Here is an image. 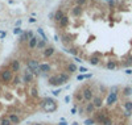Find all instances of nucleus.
<instances>
[{
    "instance_id": "f257e3e1",
    "label": "nucleus",
    "mask_w": 132,
    "mask_h": 125,
    "mask_svg": "<svg viewBox=\"0 0 132 125\" xmlns=\"http://www.w3.org/2000/svg\"><path fill=\"white\" fill-rule=\"evenodd\" d=\"M41 107H42L44 111L48 112V113L56 112L57 111V101L54 99H52V97H45L41 101Z\"/></svg>"
},
{
    "instance_id": "f03ea898",
    "label": "nucleus",
    "mask_w": 132,
    "mask_h": 125,
    "mask_svg": "<svg viewBox=\"0 0 132 125\" xmlns=\"http://www.w3.org/2000/svg\"><path fill=\"white\" fill-rule=\"evenodd\" d=\"M12 81H13V71L11 69L5 67V69H3L0 71V82H3L5 84V83H9Z\"/></svg>"
},
{
    "instance_id": "7ed1b4c3",
    "label": "nucleus",
    "mask_w": 132,
    "mask_h": 125,
    "mask_svg": "<svg viewBox=\"0 0 132 125\" xmlns=\"http://www.w3.org/2000/svg\"><path fill=\"white\" fill-rule=\"evenodd\" d=\"M107 117H108V109L107 108H102L101 111H99V113H95V116H94L98 125H102Z\"/></svg>"
},
{
    "instance_id": "20e7f679",
    "label": "nucleus",
    "mask_w": 132,
    "mask_h": 125,
    "mask_svg": "<svg viewBox=\"0 0 132 125\" xmlns=\"http://www.w3.org/2000/svg\"><path fill=\"white\" fill-rule=\"evenodd\" d=\"M82 91H83V97H85V101H93L94 100V97H95V95H94V91H93V88L89 86V84H86L83 88H82Z\"/></svg>"
},
{
    "instance_id": "39448f33",
    "label": "nucleus",
    "mask_w": 132,
    "mask_h": 125,
    "mask_svg": "<svg viewBox=\"0 0 132 125\" xmlns=\"http://www.w3.org/2000/svg\"><path fill=\"white\" fill-rule=\"evenodd\" d=\"M118 100H119V96H118V94H116V92H110V94H108V96H107V101H106V104H107L108 107H111V105H114L115 103H118Z\"/></svg>"
},
{
    "instance_id": "423d86ee",
    "label": "nucleus",
    "mask_w": 132,
    "mask_h": 125,
    "mask_svg": "<svg viewBox=\"0 0 132 125\" xmlns=\"http://www.w3.org/2000/svg\"><path fill=\"white\" fill-rule=\"evenodd\" d=\"M33 81H35V75H33L29 70H25L24 74H23V82L25 84H30V83H33Z\"/></svg>"
},
{
    "instance_id": "0eeeda50",
    "label": "nucleus",
    "mask_w": 132,
    "mask_h": 125,
    "mask_svg": "<svg viewBox=\"0 0 132 125\" xmlns=\"http://www.w3.org/2000/svg\"><path fill=\"white\" fill-rule=\"evenodd\" d=\"M48 86H50V87H58V86H63V84L58 81L57 75H52V76L48 78Z\"/></svg>"
},
{
    "instance_id": "6e6552de",
    "label": "nucleus",
    "mask_w": 132,
    "mask_h": 125,
    "mask_svg": "<svg viewBox=\"0 0 132 125\" xmlns=\"http://www.w3.org/2000/svg\"><path fill=\"white\" fill-rule=\"evenodd\" d=\"M41 40H42V38H40V36H38V34H36L33 38H30V40L28 41V48H29L30 50L36 49V48H37V43H38Z\"/></svg>"
},
{
    "instance_id": "1a4fd4ad",
    "label": "nucleus",
    "mask_w": 132,
    "mask_h": 125,
    "mask_svg": "<svg viewBox=\"0 0 132 125\" xmlns=\"http://www.w3.org/2000/svg\"><path fill=\"white\" fill-rule=\"evenodd\" d=\"M99 62H101V54H99V53L93 54L90 58H89V63H90L91 66H98Z\"/></svg>"
},
{
    "instance_id": "9d476101",
    "label": "nucleus",
    "mask_w": 132,
    "mask_h": 125,
    "mask_svg": "<svg viewBox=\"0 0 132 125\" xmlns=\"http://www.w3.org/2000/svg\"><path fill=\"white\" fill-rule=\"evenodd\" d=\"M95 105H94V103L93 101H90V103H86V105H85V113L86 115H94L95 113Z\"/></svg>"
},
{
    "instance_id": "9b49d317",
    "label": "nucleus",
    "mask_w": 132,
    "mask_h": 125,
    "mask_svg": "<svg viewBox=\"0 0 132 125\" xmlns=\"http://www.w3.org/2000/svg\"><path fill=\"white\" fill-rule=\"evenodd\" d=\"M9 69L12 70L13 73L20 71V69H21V63H20V61H19V59H12V61H11V66H9Z\"/></svg>"
},
{
    "instance_id": "f8f14e48",
    "label": "nucleus",
    "mask_w": 132,
    "mask_h": 125,
    "mask_svg": "<svg viewBox=\"0 0 132 125\" xmlns=\"http://www.w3.org/2000/svg\"><path fill=\"white\" fill-rule=\"evenodd\" d=\"M57 76H58V81L62 84L68 83L70 81V74H68V73H60V74H57Z\"/></svg>"
},
{
    "instance_id": "ddd939ff",
    "label": "nucleus",
    "mask_w": 132,
    "mask_h": 125,
    "mask_svg": "<svg viewBox=\"0 0 132 125\" xmlns=\"http://www.w3.org/2000/svg\"><path fill=\"white\" fill-rule=\"evenodd\" d=\"M74 99H75V101L77 103H81L82 100H85V97H83V91H82V88H77L75 90V94H74Z\"/></svg>"
},
{
    "instance_id": "4468645a",
    "label": "nucleus",
    "mask_w": 132,
    "mask_h": 125,
    "mask_svg": "<svg viewBox=\"0 0 132 125\" xmlns=\"http://www.w3.org/2000/svg\"><path fill=\"white\" fill-rule=\"evenodd\" d=\"M82 13H83V8L81 5H75L71 8V15L74 17H79V16H82Z\"/></svg>"
},
{
    "instance_id": "2eb2a0df",
    "label": "nucleus",
    "mask_w": 132,
    "mask_h": 125,
    "mask_svg": "<svg viewBox=\"0 0 132 125\" xmlns=\"http://www.w3.org/2000/svg\"><path fill=\"white\" fill-rule=\"evenodd\" d=\"M8 117H9L11 122H12V125H19V124L21 122V119H20V116H19V115H16V113H9V115H8Z\"/></svg>"
},
{
    "instance_id": "dca6fc26",
    "label": "nucleus",
    "mask_w": 132,
    "mask_h": 125,
    "mask_svg": "<svg viewBox=\"0 0 132 125\" xmlns=\"http://www.w3.org/2000/svg\"><path fill=\"white\" fill-rule=\"evenodd\" d=\"M93 103H94L96 109H102L103 108V99H102V96H95L94 100H93Z\"/></svg>"
},
{
    "instance_id": "f3484780",
    "label": "nucleus",
    "mask_w": 132,
    "mask_h": 125,
    "mask_svg": "<svg viewBox=\"0 0 132 125\" xmlns=\"http://www.w3.org/2000/svg\"><path fill=\"white\" fill-rule=\"evenodd\" d=\"M65 16V12H63V9L62 8H58L56 12H54V20H56L57 22H60L62 20V17Z\"/></svg>"
},
{
    "instance_id": "a211bd4d",
    "label": "nucleus",
    "mask_w": 132,
    "mask_h": 125,
    "mask_svg": "<svg viewBox=\"0 0 132 125\" xmlns=\"http://www.w3.org/2000/svg\"><path fill=\"white\" fill-rule=\"evenodd\" d=\"M54 53H56V49H54L53 46H48L45 50H44V57H45V58H50Z\"/></svg>"
},
{
    "instance_id": "6ab92c4d",
    "label": "nucleus",
    "mask_w": 132,
    "mask_h": 125,
    "mask_svg": "<svg viewBox=\"0 0 132 125\" xmlns=\"http://www.w3.org/2000/svg\"><path fill=\"white\" fill-rule=\"evenodd\" d=\"M66 70L69 71V74H74V73L78 71V67L75 66V63L70 62V63H68V66H66Z\"/></svg>"
},
{
    "instance_id": "aec40b11",
    "label": "nucleus",
    "mask_w": 132,
    "mask_h": 125,
    "mask_svg": "<svg viewBox=\"0 0 132 125\" xmlns=\"http://www.w3.org/2000/svg\"><path fill=\"white\" fill-rule=\"evenodd\" d=\"M68 25H69V16L65 15V16L62 17V20L58 22V26H60V28H66Z\"/></svg>"
},
{
    "instance_id": "412c9836",
    "label": "nucleus",
    "mask_w": 132,
    "mask_h": 125,
    "mask_svg": "<svg viewBox=\"0 0 132 125\" xmlns=\"http://www.w3.org/2000/svg\"><path fill=\"white\" fill-rule=\"evenodd\" d=\"M50 69H52V67H50L49 63H41L40 65V70H41L42 74H48L50 71Z\"/></svg>"
},
{
    "instance_id": "4be33fe9",
    "label": "nucleus",
    "mask_w": 132,
    "mask_h": 125,
    "mask_svg": "<svg viewBox=\"0 0 132 125\" xmlns=\"http://www.w3.org/2000/svg\"><path fill=\"white\" fill-rule=\"evenodd\" d=\"M27 41H29L28 32H23V34H20V37H19V43H23V42H27Z\"/></svg>"
},
{
    "instance_id": "5701e85b",
    "label": "nucleus",
    "mask_w": 132,
    "mask_h": 125,
    "mask_svg": "<svg viewBox=\"0 0 132 125\" xmlns=\"http://www.w3.org/2000/svg\"><path fill=\"white\" fill-rule=\"evenodd\" d=\"M46 48H48V42L44 41V40H41V41L37 43V48H36V49H37V50H45Z\"/></svg>"
},
{
    "instance_id": "b1692460",
    "label": "nucleus",
    "mask_w": 132,
    "mask_h": 125,
    "mask_svg": "<svg viewBox=\"0 0 132 125\" xmlns=\"http://www.w3.org/2000/svg\"><path fill=\"white\" fill-rule=\"evenodd\" d=\"M106 67H107L108 70H115L116 67H118V62L116 61H108L107 65H106Z\"/></svg>"
},
{
    "instance_id": "393cba45",
    "label": "nucleus",
    "mask_w": 132,
    "mask_h": 125,
    "mask_svg": "<svg viewBox=\"0 0 132 125\" xmlns=\"http://www.w3.org/2000/svg\"><path fill=\"white\" fill-rule=\"evenodd\" d=\"M123 108H124L126 111H131V112H132V100L124 101V103H123Z\"/></svg>"
},
{
    "instance_id": "a878e982",
    "label": "nucleus",
    "mask_w": 132,
    "mask_h": 125,
    "mask_svg": "<svg viewBox=\"0 0 132 125\" xmlns=\"http://www.w3.org/2000/svg\"><path fill=\"white\" fill-rule=\"evenodd\" d=\"M37 34L44 40V41H46L48 42V37H46V34H45V33H44V30H42V28H37Z\"/></svg>"
},
{
    "instance_id": "bb28decb",
    "label": "nucleus",
    "mask_w": 132,
    "mask_h": 125,
    "mask_svg": "<svg viewBox=\"0 0 132 125\" xmlns=\"http://www.w3.org/2000/svg\"><path fill=\"white\" fill-rule=\"evenodd\" d=\"M30 96L32 97H38V88L36 86H33L30 88Z\"/></svg>"
},
{
    "instance_id": "cd10ccee",
    "label": "nucleus",
    "mask_w": 132,
    "mask_h": 125,
    "mask_svg": "<svg viewBox=\"0 0 132 125\" xmlns=\"http://www.w3.org/2000/svg\"><path fill=\"white\" fill-rule=\"evenodd\" d=\"M123 67H131L132 66V57H127V59L124 62H122Z\"/></svg>"
},
{
    "instance_id": "c85d7f7f",
    "label": "nucleus",
    "mask_w": 132,
    "mask_h": 125,
    "mask_svg": "<svg viewBox=\"0 0 132 125\" xmlns=\"http://www.w3.org/2000/svg\"><path fill=\"white\" fill-rule=\"evenodd\" d=\"M123 95H124V96H131V95H132V88H131L129 86H126V87L123 88Z\"/></svg>"
},
{
    "instance_id": "c756f323",
    "label": "nucleus",
    "mask_w": 132,
    "mask_h": 125,
    "mask_svg": "<svg viewBox=\"0 0 132 125\" xmlns=\"http://www.w3.org/2000/svg\"><path fill=\"white\" fill-rule=\"evenodd\" d=\"M0 125H12L9 117H2L0 119Z\"/></svg>"
},
{
    "instance_id": "7c9ffc66",
    "label": "nucleus",
    "mask_w": 132,
    "mask_h": 125,
    "mask_svg": "<svg viewBox=\"0 0 132 125\" xmlns=\"http://www.w3.org/2000/svg\"><path fill=\"white\" fill-rule=\"evenodd\" d=\"M65 51L69 53V54H71V55H74V57L78 55V50H77L75 48H70V49H68V50H65Z\"/></svg>"
},
{
    "instance_id": "2f4dec72",
    "label": "nucleus",
    "mask_w": 132,
    "mask_h": 125,
    "mask_svg": "<svg viewBox=\"0 0 132 125\" xmlns=\"http://www.w3.org/2000/svg\"><path fill=\"white\" fill-rule=\"evenodd\" d=\"M95 122H96V121H95L94 117H89V119L85 120V125H94Z\"/></svg>"
},
{
    "instance_id": "473e14b6",
    "label": "nucleus",
    "mask_w": 132,
    "mask_h": 125,
    "mask_svg": "<svg viewBox=\"0 0 132 125\" xmlns=\"http://www.w3.org/2000/svg\"><path fill=\"white\" fill-rule=\"evenodd\" d=\"M23 29H21L20 26H15V29H13V34L15 36H17V34H23Z\"/></svg>"
},
{
    "instance_id": "72a5a7b5",
    "label": "nucleus",
    "mask_w": 132,
    "mask_h": 125,
    "mask_svg": "<svg viewBox=\"0 0 132 125\" xmlns=\"http://www.w3.org/2000/svg\"><path fill=\"white\" fill-rule=\"evenodd\" d=\"M102 125H114V120H112V117H107L106 120H104V122L102 124Z\"/></svg>"
},
{
    "instance_id": "f704fd0d",
    "label": "nucleus",
    "mask_w": 132,
    "mask_h": 125,
    "mask_svg": "<svg viewBox=\"0 0 132 125\" xmlns=\"http://www.w3.org/2000/svg\"><path fill=\"white\" fill-rule=\"evenodd\" d=\"M86 3H87V0H75V4L77 5H81V7H83Z\"/></svg>"
},
{
    "instance_id": "c9c22d12",
    "label": "nucleus",
    "mask_w": 132,
    "mask_h": 125,
    "mask_svg": "<svg viewBox=\"0 0 132 125\" xmlns=\"http://www.w3.org/2000/svg\"><path fill=\"white\" fill-rule=\"evenodd\" d=\"M61 88H58V90H53L52 91V94H53V96H60V94H61Z\"/></svg>"
},
{
    "instance_id": "e433bc0d",
    "label": "nucleus",
    "mask_w": 132,
    "mask_h": 125,
    "mask_svg": "<svg viewBox=\"0 0 132 125\" xmlns=\"http://www.w3.org/2000/svg\"><path fill=\"white\" fill-rule=\"evenodd\" d=\"M78 115H81V116L85 115V107H83V105H81V107L78 108Z\"/></svg>"
},
{
    "instance_id": "4c0bfd02",
    "label": "nucleus",
    "mask_w": 132,
    "mask_h": 125,
    "mask_svg": "<svg viewBox=\"0 0 132 125\" xmlns=\"http://www.w3.org/2000/svg\"><path fill=\"white\" fill-rule=\"evenodd\" d=\"M123 115H124V117H127V119H128V117H131V116H132V112H131V111H126V109H124V113H123Z\"/></svg>"
},
{
    "instance_id": "58836bf2",
    "label": "nucleus",
    "mask_w": 132,
    "mask_h": 125,
    "mask_svg": "<svg viewBox=\"0 0 132 125\" xmlns=\"http://www.w3.org/2000/svg\"><path fill=\"white\" fill-rule=\"evenodd\" d=\"M13 84H15V86L20 84V78H19V76H15V78H13Z\"/></svg>"
},
{
    "instance_id": "ea45409f",
    "label": "nucleus",
    "mask_w": 132,
    "mask_h": 125,
    "mask_svg": "<svg viewBox=\"0 0 132 125\" xmlns=\"http://www.w3.org/2000/svg\"><path fill=\"white\" fill-rule=\"evenodd\" d=\"M79 73H81V74H86V73H87V69H86V67H83V66H81V67H79Z\"/></svg>"
},
{
    "instance_id": "a19ab883",
    "label": "nucleus",
    "mask_w": 132,
    "mask_h": 125,
    "mask_svg": "<svg viewBox=\"0 0 132 125\" xmlns=\"http://www.w3.org/2000/svg\"><path fill=\"white\" fill-rule=\"evenodd\" d=\"M77 81H85V74H79L77 76Z\"/></svg>"
},
{
    "instance_id": "79ce46f5",
    "label": "nucleus",
    "mask_w": 132,
    "mask_h": 125,
    "mask_svg": "<svg viewBox=\"0 0 132 125\" xmlns=\"http://www.w3.org/2000/svg\"><path fill=\"white\" fill-rule=\"evenodd\" d=\"M35 36H36V34H35V33H33L32 30H29V32H28V37H29V40H30V38H33Z\"/></svg>"
},
{
    "instance_id": "37998d69",
    "label": "nucleus",
    "mask_w": 132,
    "mask_h": 125,
    "mask_svg": "<svg viewBox=\"0 0 132 125\" xmlns=\"http://www.w3.org/2000/svg\"><path fill=\"white\" fill-rule=\"evenodd\" d=\"M70 100H71V96H69V95L65 96V103H70Z\"/></svg>"
},
{
    "instance_id": "c03bdc74",
    "label": "nucleus",
    "mask_w": 132,
    "mask_h": 125,
    "mask_svg": "<svg viewBox=\"0 0 132 125\" xmlns=\"http://www.w3.org/2000/svg\"><path fill=\"white\" fill-rule=\"evenodd\" d=\"M7 36V32H0V40H3Z\"/></svg>"
},
{
    "instance_id": "a18cd8bd",
    "label": "nucleus",
    "mask_w": 132,
    "mask_h": 125,
    "mask_svg": "<svg viewBox=\"0 0 132 125\" xmlns=\"http://www.w3.org/2000/svg\"><path fill=\"white\" fill-rule=\"evenodd\" d=\"M93 78V74L90 73V74H85V79H91Z\"/></svg>"
},
{
    "instance_id": "49530a36",
    "label": "nucleus",
    "mask_w": 132,
    "mask_h": 125,
    "mask_svg": "<svg viewBox=\"0 0 132 125\" xmlns=\"http://www.w3.org/2000/svg\"><path fill=\"white\" fill-rule=\"evenodd\" d=\"M74 61H75V62H78V63H81V62H82V59H81V58H78V57H74Z\"/></svg>"
},
{
    "instance_id": "de8ad7c7",
    "label": "nucleus",
    "mask_w": 132,
    "mask_h": 125,
    "mask_svg": "<svg viewBox=\"0 0 132 125\" xmlns=\"http://www.w3.org/2000/svg\"><path fill=\"white\" fill-rule=\"evenodd\" d=\"M58 125H69V124L66 122V121H63V120H61V121L58 122Z\"/></svg>"
},
{
    "instance_id": "09e8293b",
    "label": "nucleus",
    "mask_w": 132,
    "mask_h": 125,
    "mask_svg": "<svg viewBox=\"0 0 132 125\" xmlns=\"http://www.w3.org/2000/svg\"><path fill=\"white\" fill-rule=\"evenodd\" d=\"M29 22H30V24H33V22H36V19H35V17H29Z\"/></svg>"
},
{
    "instance_id": "8fccbe9b",
    "label": "nucleus",
    "mask_w": 132,
    "mask_h": 125,
    "mask_svg": "<svg viewBox=\"0 0 132 125\" xmlns=\"http://www.w3.org/2000/svg\"><path fill=\"white\" fill-rule=\"evenodd\" d=\"M126 74H127V75H131V74H132V69H127V70H126Z\"/></svg>"
},
{
    "instance_id": "3c124183",
    "label": "nucleus",
    "mask_w": 132,
    "mask_h": 125,
    "mask_svg": "<svg viewBox=\"0 0 132 125\" xmlns=\"http://www.w3.org/2000/svg\"><path fill=\"white\" fill-rule=\"evenodd\" d=\"M71 113H73V115H75V113H77V107H74V108L71 109Z\"/></svg>"
},
{
    "instance_id": "603ef678",
    "label": "nucleus",
    "mask_w": 132,
    "mask_h": 125,
    "mask_svg": "<svg viewBox=\"0 0 132 125\" xmlns=\"http://www.w3.org/2000/svg\"><path fill=\"white\" fill-rule=\"evenodd\" d=\"M54 41H57V42L60 41V37H58L57 34H54Z\"/></svg>"
},
{
    "instance_id": "864d4df0",
    "label": "nucleus",
    "mask_w": 132,
    "mask_h": 125,
    "mask_svg": "<svg viewBox=\"0 0 132 125\" xmlns=\"http://www.w3.org/2000/svg\"><path fill=\"white\" fill-rule=\"evenodd\" d=\"M108 4H110V7H114L115 3H114V0H111V2H108Z\"/></svg>"
},
{
    "instance_id": "5fc2aeb1",
    "label": "nucleus",
    "mask_w": 132,
    "mask_h": 125,
    "mask_svg": "<svg viewBox=\"0 0 132 125\" xmlns=\"http://www.w3.org/2000/svg\"><path fill=\"white\" fill-rule=\"evenodd\" d=\"M49 19H50V20H54V13H50V15H49Z\"/></svg>"
},
{
    "instance_id": "6e6d98bb",
    "label": "nucleus",
    "mask_w": 132,
    "mask_h": 125,
    "mask_svg": "<svg viewBox=\"0 0 132 125\" xmlns=\"http://www.w3.org/2000/svg\"><path fill=\"white\" fill-rule=\"evenodd\" d=\"M20 24H21V20H17L16 21V26H20Z\"/></svg>"
},
{
    "instance_id": "4d7b16f0",
    "label": "nucleus",
    "mask_w": 132,
    "mask_h": 125,
    "mask_svg": "<svg viewBox=\"0 0 132 125\" xmlns=\"http://www.w3.org/2000/svg\"><path fill=\"white\" fill-rule=\"evenodd\" d=\"M33 125H42V124H41V122H35Z\"/></svg>"
},
{
    "instance_id": "13d9d810",
    "label": "nucleus",
    "mask_w": 132,
    "mask_h": 125,
    "mask_svg": "<svg viewBox=\"0 0 132 125\" xmlns=\"http://www.w3.org/2000/svg\"><path fill=\"white\" fill-rule=\"evenodd\" d=\"M2 91H3V87H2V84H0V94H2Z\"/></svg>"
},
{
    "instance_id": "bf43d9fd",
    "label": "nucleus",
    "mask_w": 132,
    "mask_h": 125,
    "mask_svg": "<svg viewBox=\"0 0 132 125\" xmlns=\"http://www.w3.org/2000/svg\"><path fill=\"white\" fill-rule=\"evenodd\" d=\"M71 125H78V122H77V121H74V122H73Z\"/></svg>"
},
{
    "instance_id": "052dcab7",
    "label": "nucleus",
    "mask_w": 132,
    "mask_h": 125,
    "mask_svg": "<svg viewBox=\"0 0 132 125\" xmlns=\"http://www.w3.org/2000/svg\"><path fill=\"white\" fill-rule=\"evenodd\" d=\"M114 125H120V124H119V122H116V124H114Z\"/></svg>"
},
{
    "instance_id": "680f3d73",
    "label": "nucleus",
    "mask_w": 132,
    "mask_h": 125,
    "mask_svg": "<svg viewBox=\"0 0 132 125\" xmlns=\"http://www.w3.org/2000/svg\"><path fill=\"white\" fill-rule=\"evenodd\" d=\"M106 2H111V0H106Z\"/></svg>"
}]
</instances>
